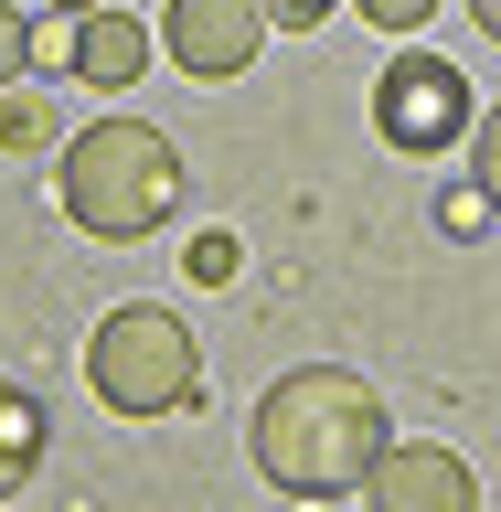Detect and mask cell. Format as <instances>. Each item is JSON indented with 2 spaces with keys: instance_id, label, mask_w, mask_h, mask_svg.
I'll return each instance as SVG.
<instances>
[{
  "instance_id": "3957f363",
  "label": "cell",
  "mask_w": 501,
  "mask_h": 512,
  "mask_svg": "<svg viewBox=\"0 0 501 512\" xmlns=\"http://www.w3.org/2000/svg\"><path fill=\"white\" fill-rule=\"evenodd\" d=\"M86 384H96L107 416H139V427H150V416H182L192 395H203V342H192L160 299H128V310L96 320Z\"/></svg>"
},
{
  "instance_id": "30bf717a",
  "label": "cell",
  "mask_w": 501,
  "mask_h": 512,
  "mask_svg": "<svg viewBox=\"0 0 501 512\" xmlns=\"http://www.w3.org/2000/svg\"><path fill=\"white\" fill-rule=\"evenodd\" d=\"M182 267H192L203 288H235V267H246V246H235V235L214 224V235H192V246H182Z\"/></svg>"
},
{
  "instance_id": "9c48e42d",
  "label": "cell",
  "mask_w": 501,
  "mask_h": 512,
  "mask_svg": "<svg viewBox=\"0 0 501 512\" xmlns=\"http://www.w3.org/2000/svg\"><path fill=\"white\" fill-rule=\"evenodd\" d=\"M0 150H11V160L64 150V107H54L43 86H0Z\"/></svg>"
},
{
  "instance_id": "277c9868",
  "label": "cell",
  "mask_w": 501,
  "mask_h": 512,
  "mask_svg": "<svg viewBox=\"0 0 501 512\" xmlns=\"http://www.w3.org/2000/svg\"><path fill=\"white\" fill-rule=\"evenodd\" d=\"M374 128L406 160H438V150H459V139L480 128V96H470V75H459L448 54H416L406 43V54L374 75Z\"/></svg>"
},
{
  "instance_id": "8fae6325",
  "label": "cell",
  "mask_w": 501,
  "mask_h": 512,
  "mask_svg": "<svg viewBox=\"0 0 501 512\" xmlns=\"http://www.w3.org/2000/svg\"><path fill=\"white\" fill-rule=\"evenodd\" d=\"M438 235H491V192H480V182H448L438 192Z\"/></svg>"
},
{
  "instance_id": "4fadbf2b",
  "label": "cell",
  "mask_w": 501,
  "mask_h": 512,
  "mask_svg": "<svg viewBox=\"0 0 501 512\" xmlns=\"http://www.w3.org/2000/svg\"><path fill=\"white\" fill-rule=\"evenodd\" d=\"M32 64L43 75H75V11H43L32 22Z\"/></svg>"
},
{
  "instance_id": "5b68a950",
  "label": "cell",
  "mask_w": 501,
  "mask_h": 512,
  "mask_svg": "<svg viewBox=\"0 0 501 512\" xmlns=\"http://www.w3.org/2000/svg\"><path fill=\"white\" fill-rule=\"evenodd\" d=\"M267 43V11L256 0H160V54L182 64L192 86H235Z\"/></svg>"
},
{
  "instance_id": "6da1fadb",
  "label": "cell",
  "mask_w": 501,
  "mask_h": 512,
  "mask_svg": "<svg viewBox=\"0 0 501 512\" xmlns=\"http://www.w3.org/2000/svg\"><path fill=\"white\" fill-rule=\"evenodd\" d=\"M384 448H395L384 395H374L363 374H342V363H299V374H278L267 395H256V416H246L256 480H267V491H288V502L363 491V470H374Z\"/></svg>"
},
{
  "instance_id": "5bb4252c",
  "label": "cell",
  "mask_w": 501,
  "mask_h": 512,
  "mask_svg": "<svg viewBox=\"0 0 501 512\" xmlns=\"http://www.w3.org/2000/svg\"><path fill=\"white\" fill-rule=\"evenodd\" d=\"M22 75H32V22L0 0V86H22Z\"/></svg>"
},
{
  "instance_id": "ac0fdd59",
  "label": "cell",
  "mask_w": 501,
  "mask_h": 512,
  "mask_svg": "<svg viewBox=\"0 0 501 512\" xmlns=\"http://www.w3.org/2000/svg\"><path fill=\"white\" fill-rule=\"evenodd\" d=\"M54 11H75V22H86V11H107V0H54Z\"/></svg>"
},
{
  "instance_id": "52a82bcc",
  "label": "cell",
  "mask_w": 501,
  "mask_h": 512,
  "mask_svg": "<svg viewBox=\"0 0 501 512\" xmlns=\"http://www.w3.org/2000/svg\"><path fill=\"white\" fill-rule=\"evenodd\" d=\"M150 43L160 32L139 22V11H86V22H75V86H139V75H150Z\"/></svg>"
},
{
  "instance_id": "7a4b0ae2",
  "label": "cell",
  "mask_w": 501,
  "mask_h": 512,
  "mask_svg": "<svg viewBox=\"0 0 501 512\" xmlns=\"http://www.w3.org/2000/svg\"><path fill=\"white\" fill-rule=\"evenodd\" d=\"M54 203L86 224L96 246H139V235H160V224L182 214V150L150 118H96V128L64 139Z\"/></svg>"
},
{
  "instance_id": "2e32d148",
  "label": "cell",
  "mask_w": 501,
  "mask_h": 512,
  "mask_svg": "<svg viewBox=\"0 0 501 512\" xmlns=\"http://www.w3.org/2000/svg\"><path fill=\"white\" fill-rule=\"evenodd\" d=\"M352 11H363V22H384V32H416L438 0H352Z\"/></svg>"
},
{
  "instance_id": "9a60e30c",
  "label": "cell",
  "mask_w": 501,
  "mask_h": 512,
  "mask_svg": "<svg viewBox=\"0 0 501 512\" xmlns=\"http://www.w3.org/2000/svg\"><path fill=\"white\" fill-rule=\"evenodd\" d=\"M256 11H267V32H320L331 22V0H256Z\"/></svg>"
},
{
  "instance_id": "ba28073f",
  "label": "cell",
  "mask_w": 501,
  "mask_h": 512,
  "mask_svg": "<svg viewBox=\"0 0 501 512\" xmlns=\"http://www.w3.org/2000/svg\"><path fill=\"white\" fill-rule=\"evenodd\" d=\"M32 470H43V406H32L22 384L0 374V502H11Z\"/></svg>"
},
{
  "instance_id": "e0dca14e",
  "label": "cell",
  "mask_w": 501,
  "mask_h": 512,
  "mask_svg": "<svg viewBox=\"0 0 501 512\" xmlns=\"http://www.w3.org/2000/svg\"><path fill=\"white\" fill-rule=\"evenodd\" d=\"M470 11H480V32H491V43H501V0H470Z\"/></svg>"
},
{
  "instance_id": "8992f818",
  "label": "cell",
  "mask_w": 501,
  "mask_h": 512,
  "mask_svg": "<svg viewBox=\"0 0 501 512\" xmlns=\"http://www.w3.org/2000/svg\"><path fill=\"white\" fill-rule=\"evenodd\" d=\"M363 512H480V480L459 448H427V438H395L363 470Z\"/></svg>"
},
{
  "instance_id": "7c38bea8",
  "label": "cell",
  "mask_w": 501,
  "mask_h": 512,
  "mask_svg": "<svg viewBox=\"0 0 501 512\" xmlns=\"http://www.w3.org/2000/svg\"><path fill=\"white\" fill-rule=\"evenodd\" d=\"M470 182L491 192V214H501V107H480V128H470Z\"/></svg>"
}]
</instances>
